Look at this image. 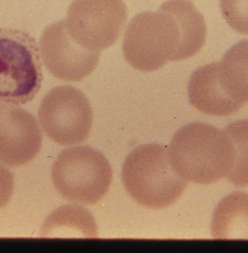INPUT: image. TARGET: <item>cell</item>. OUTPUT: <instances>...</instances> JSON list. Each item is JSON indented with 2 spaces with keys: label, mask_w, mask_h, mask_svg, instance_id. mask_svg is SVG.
<instances>
[{
  "label": "cell",
  "mask_w": 248,
  "mask_h": 253,
  "mask_svg": "<svg viewBox=\"0 0 248 253\" xmlns=\"http://www.w3.org/2000/svg\"><path fill=\"white\" fill-rule=\"evenodd\" d=\"M219 71L231 98L241 106L248 103V40L230 47L219 63Z\"/></svg>",
  "instance_id": "obj_12"
},
{
  "label": "cell",
  "mask_w": 248,
  "mask_h": 253,
  "mask_svg": "<svg viewBox=\"0 0 248 253\" xmlns=\"http://www.w3.org/2000/svg\"><path fill=\"white\" fill-rule=\"evenodd\" d=\"M42 141L38 123L28 111L0 106V162L10 167L27 165L39 153Z\"/></svg>",
  "instance_id": "obj_9"
},
{
  "label": "cell",
  "mask_w": 248,
  "mask_h": 253,
  "mask_svg": "<svg viewBox=\"0 0 248 253\" xmlns=\"http://www.w3.org/2000/svg\"><path fill=\"white\" fill-rule=\"evenodd\" d=\"M221 12L233 30L248 35V0H220Z\"/></svg>",
  "instance_id": "obj_15"
},
{
  "label": "cell",
  "mask_w": 248,
  "mask_h": 253,
  "mask_svg": "<svg viewBox=\"0 0 248 253\" xmlns=\"http://www.w3.org/2000/svg\"><path fill=\"white\" fill-rule=\"evenodd\" d=\"M128 19L123 0H74L68 9V31L83 47L101 51L114 45Z\"/></svg>",
  "instance_id": "obj_7"
},
{
  "label": "cell",
  "mask_w": 248,
  "mask_h": 253,
  "mask_svg": "<svg viewBox=\"0 0 248 253\" xmlns=\"http://www.w3.org/2000/svg\"><path fill=\"white\" fill-rule=\"evenodd\" d=\"M44 80L40 47L26 32L0 28V106H20L36 97Z\"/></svg>",
  "instance_id": "obj_4"
},
{
  "label": "cell",
  "mask_w": 248,
  "mask_h": 253,
  "mask_svg": "<svg viewBox=\"0 0 248 253\" xmlns=\"http://www.w3.org/2000/svg\"><path fill=\"white\" fill-rule=\"evenodd\" d=\"M122 51L127 62L142 72H153L168 62L188 59L171 0L157 12L135 16L125 32Z\"/></svg>",
  "instance_id": "obj_2"
},
{
  "label": "cell",
  "mask_w": 248,
  "mask_h": 253,
  "mask_svg": "<svg viewBox=\"0 0 248 253\" xmlns=\"http://www.w3.org/2000/svg\"><path fill=\"white\" fill-rule=\"evenodd\" d=\"M13 187L14 181L12 172L0 164V210L10 202Z\"/></svg>",
  "instance_id": "obj_16"
},
{
  "label": "cell",
  "mask_w": 248,
  "mask_h": 253,
  "mask_svg": "<svg viewBox=\"0 0 248 253\" xmlns=\"http://www.w3.org/2000/svg\"><path fill=\"white\" fill-rule=\"evenodd\" d=\"M188 94L191 105L205 115L227 116L243 107L225 90L219 63H209L194 71L188 84Z\"/></svg>",
  "instance_id": "obj_10"
},
{
  "label": "cell",
  "mask_w": 248,
  "mask_h": 253,
  "mask_svg": "<svg viewBox=\"0 0 248 253\" xmlns=\"http://www.w3.org/2000/svg\"><path fill=\"white\" fill-rule=\"evenodd\" d=\"M113 170L105 156L89 146L63 150L52 167V181L69 202L95 205L110 187Z\"/></svg>",
  "instance_id": "obj_5"
},
{
  "label": "cell",
  "mask_w": 248,
  "mask_h": 253,
  "mask_svg": "<svg viewBox=\"0 0 248 253\" xmlns=\"http://www.w3.org/2000/svg\"><path fill=\"white\" fill-rule=\"evenodd\" d=\"M211 235L216 239L248 240V194L235 192L224 198L213 213Z\"/></svg>",
  "instance_id": "obj_11"
},
{
  "label": "cell",
  "mask_w": 248,
  "mask_h": 253,
  "mask_svg": "<svg viewBox=\"0 0 248 253\" xmlns=\"http://www.w3.org/2000/svg\"><path fill=\"white\" fill-rule=\"evenodd\" d=\"M96 237L97 226L87 210L79 206H63L49 216L42 229V237Z\"/></svg>",
  "instance_id": "obj_13"
},
{
  "label": "cell",
  "mask_w": 248,
  "mask_h": 253,
  "mask_svg": "<svg viewBox=\"0 0 248 253\" xmlns=\"http://www.w3.org/2000/svg\"><path fill=\"white\" fill-rule=\"evenodd\" d=\"M233 143L235 158L226 178L237 187L248 186V120H240L225 127Z\"/></svg>",
  "instance_id": "obj_14"
},
{
  "label": "cell",
  "mask_w": 248,
  "mask_h": 253,
  "mask_svg": "<svg viewBox=\"0 0 248 253\" xmlns=\"http://www.w3.org/2000/svg\"><path fill=\"white\" fill-rule=\"evenodd\" d=\"M40 53L48 71L66 82H79L87 78L97 67L100 56V51L86 48L72 38L65 20L44 29Z\"/></svg>",
  "instance_id": "obj_8"
},
{
  "label": "cell",
  "mask_w": 248,
  "mask_h": 253,
  "mask_svg": "<svg viewBox=\"0 0 248 253\" xmlns=\"http://www.w3.org/2000/svg\"><path fill=\"white\" fill-rule=\"evenodd\" d=\"M122 178L130 196L152 210L174 204L188 186V181L173 169L167 149L157 143L133 150L123 163Z\"/></svg>",
  "instance_id": "obj_3"
},
{
  "label": "cell",
  "mask_w": 248,
  "mask_h": 253,
  "mask_svg": "<svg viewBox=\"0 0 248 253\" xmlns=\"http://www.w3.org/2000/svg\"><path fill=\"white\" fill-rule=\"evenodd\" d=\"M39 122L48 137L62 146L85 142L93 126L89 99L75 87L53 88L40 106Z\"/></svg>",
  "instance_id": "obj_6"
},
{
  "label": "cell",
  "mask_w": 248,
  "mask_h": 253,
  "mask_svg": "<svg viewBox=\"0 0 248 253\" xmlns=\"http://www.w3.org/2000/svg\"><path fill=\"white\" fill-rule=\"evenodd\" d=\"M167 151L173 169L181 178L201 185L226 178L235 158L233 143L225 130L201 123L180 128Z\"/></svg>",
  "instance_id": "obj_1"
}]
</instances>
